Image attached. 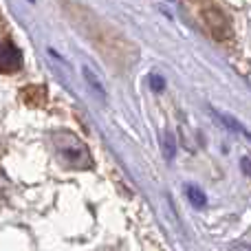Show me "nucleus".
<instances>
[{
	"instance_id": "nucleus-2",
	"label": "nucleus",
	"mask_w": 251,
	"mask_h": 251,
	"mask_svg": "<svg viewBox=\"0 0 251 251\" xmlns=\"http://www.w3.org/2000/svg\"><path fill=\"white\" fill-rule=\"evenodd\" d=\"M22 66V53L16 44L0 42V73H16Z\"/></svg>"
},
{
	"instance_id": "nucleus-1",
	"label": "nucleus",
	"mask_w": 251,
	"mask_h": 251,
	"mask_svg": "<svg viewBox=\"0 0 251 251\" xmlns=\"http://www.w3.org/2000/svg\"><path fill=\"white\" fill-rule=\"evenodd\" d=\"M53 148H55L60 161L66 165V168L73 170H88L93 168V156L88 152L86 143L82 139H77L73 132L69 130H57V132L51 134Z\"/></svg>"
},
{
	"instance_id": "nucleus-3",
	"label": "nucleus",
	"mask_w": 251,
	"mask_h": 251,
	"mask_svg": "<svg viewBox=\"0 0 251 251\" xmlns=\"http://www.w3.org/2000/svg\"><path fill=\"white\" fill-rule=\"evenodd\" d=\"M185 194L190 196V201L196 205V207H203V205L207 203V199H205V194L199 190V187H194V185H187V187H185Z\"/></svg>"
},
{
	"instance_id": "nucleus-4",
	"label": "nucleus",
	"mask_w": 251,
	"mask_h": 251,
	"mask_svg": "<svg viewBox=\"0 0 251 251\" xmlns=\"http://www.w3.org/2000/svg\"><path fill=\"white\" fill-rule=\"evenodd\" d=\"M152 86H154V88H159V91H161V88H163V82H161L159 77H152Z\"/></svg>"
}]
</instances>
